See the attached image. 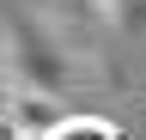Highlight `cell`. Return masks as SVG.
Masks as SVG:
<instances>
[{
	"label": "cell",
	"instance_id": "1",
	"mask_svg": "<svg viewBox=\"0 0 146 140\" xmlns=\"http://www.w3.org/2000/svg\"><path fill=\"white\" fill-rule=\"evenodd\" d=\"M0 67L12 85H36V92L61 98L67 85H79V73H91V43L73 31L67 19H43V12H12L0 25Z\"/></svg>",
	"mask_w": 146,
	"mask_h": 140
},
{
	"label": "cell",
	"instance_id": "4",
	"mask_svg": "<svg viewBox=\"0 0 146 140\" xmlns=\"http://www.w3.org/2000/svg\"><path fill=\"white\" fill-rule=\"evenodd\" d=\"M85 6H98V12H104V6H110V0H85Z\"/></svg>",
	"mask_w": 146,
	"mask_h": 140
},
{
	"label": "cell",
	"instance_id": "3",
	"mask_svg": "<svg viewBox=\"0 0 146 140\" xmlns=\"http://www.w3.org/2000/svg\"><path fill=\"white\" fill-rule=\"evenodd\" d=\"M43 140H128L116 122H98V116H61Z\"/></svg>",
	"mask_w": 146,
	"mask_h": 140
},
{
	"label": "cell",
	"instance_id": "2",
	"mask_svg": "<svg viewBox=\"0 0 146 140\" xmlns=\"http://www.w3.org/2000/svg\"><path fill=\"white\" fill-rule=\"evenodd\" d=\"M61 116H67V110H61V98H55V92H36V85H12V79H6V116H0V122H6L12 134L43 140Z\"/></svg>",
	"mask_w": 146,
	"mask_h": 140
}]
</instances>
